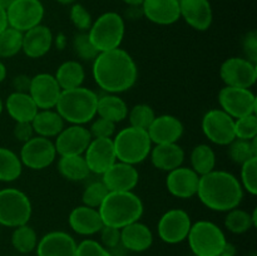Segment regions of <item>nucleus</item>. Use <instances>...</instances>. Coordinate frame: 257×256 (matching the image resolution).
Here are the masks:
<instances>
[{
	"mask_svg": "<svg viewBox=\"0 0 257 256\" xmlns=\"http://www.w3.org/2000/svg\"><path fill=\"white\" fill-rule=\"evenodd\" d=\"M29 95L39 109H54L62 93L57 79L49 73H39L32 77Z\"/></svg>",
	"mask_w": 257,
	"mask_h": 256,
	"instance_id": "nucleus-16",
	"label": "nucleus"
},
{
	"mask_svg": "<svg viewBox=\"0 0 257 256\" xmlns=\"http://www.w3.org/2000/svg\"><path fill=\"white\" fill-rule=\"evenodd\" d=\"M250 256H256V255H255V253H251V255H250Z\"/></svg>",
	"mask_w": 257,
	"mask_h": 256,
	"instance_id": "nucleus-59",
	"label": "nucleus"
},
{
	"mask_svg": "<svg viewBox=\"0 0 257 256\" xmlns=\"http://www.w3.org/2000/svg\"><path fill=\"white\" fill-rule=\"evenodd\" d=\"M75 256H112V253L100 242L92 238H87L77 245Z\"/></svg>",
	"mask_w": 257,
	"mask_h": 256,
	"instance_id": "nucleus-46",
	"label": "nucleus"
},
{
	"mask_svg": "<svg viewBox=\"0 0 257 256\" xmlns=\"http://www.w3.org/2000/svg\"><path fill=\"white\" fill-rule=\"evenodd\" d=\"M217 99L221 109L233 119L253 114L257 110V98L255 93L248 88L225 85L218 92Z\"/></svg>",
	"mask_w": 257,
	"mask_h": 256,
	"instance_id": "nucleus-9",
	"label": "nucleus"
},
{
	"mask_svg": "<svg viewBox=\"0 0 257 256\" xmlns=\"http://www.w3.org/2000/svg\"><path fill=\"white\" fill-rule=\"evenodd\" d=\"M123 3H125L130 7H141L143 3V0H122Z\"/></svg>",
	"mask_w": 257,
	"mask_h": 256,
	"instance_id": "nucleus-53",
	"label": "nucleus"
},
{
	"mask_svg": "<svg viewBox=\"0 0 257 256\" xmlns=\"http://www.w3.org/2000/svg\"><path fill=\"white\" fill-rule=\"evenodd\" d=\"M7 74H8L7 67H5L4 63H3L2 60H0V83L4 82L5 78H7Z\"/></svg>",
	"mask_w": 257,
	"mask_h": 256,
	"instance_id": "nucleus-52",
	"label": "nucleus"
},
{
	"mask_svg": "<svg viewBox=\"0 0 257 256\" xmlns=\"http://www.w3.org/2000/svg\"><path fill=\"white\" fill-rule=\"evenodd\" d=\"M35 136L45 138H55L63 128L65 122L55 109H39L32 122Z\"/></svg>",
	"mask_w": 257,
	"mask_h": 256,
	"instance_id": "nucleus-29",
	"label": "nucleus"
},
{
	"mask_svg": "<svg viewBox=\"0 0 257 256\" xmlns=\"http://www.w3.org/2000/svg\"><path fill=\"white\" fill-rule=\"evenodd\" d=\"M109 193L108 188L105 187L102 180L99 181H92L85 186L84 191L82 195V203L92 208H99L100 205L103 203L104 198Z\"/></svg>",
	"mask_w": 257,
	"mask_h": 256,
	"instance_id": "nucleus-40",
	"label": "nucleus"
},
{
	"mask_svg": "<svg viewBox=\"0 0 257 256\" xmlns=\"http://www.w3.org/2000/svg\"><path fill=\"white\" fill-rule=\"evenodd\" d=\"M127 118L128 120H130V125L147 131L148 127L151 125V123H152L153 119L156 118V113L155 109H153L150 104L140 103V104L133 105V107L128 110Z\"/></svg>",
	"mask_w": 257,
	"mask_h": 256,
	"instance_id": "nucleus-39",
	"label": "nucleus"
},
{
	"mask_svg": "<svg viewBox=\"0 0 257 256\" xmlns=\"http://www.w3.org/2000/svg\"><path fill=\"white\" fill-rule=\"evenodd\" d=\"M187 240L196 256H216L222 252L227 243L222 228L207 220L192 223Z\"/></svg>",
	"mask_w": 257,
	"mask_h": 256,
	"instance_id": "nucleus-7",
	"label": "nucleus"
},
{
	"mask_svg": "<svg viewBox=\"0 0 257 256\" xmlns=\"http://www.w3.org/2000/svg\"><path fill=\"white\" fill-rule=\"evenodd\" d=\"M190 161L191 168L201 177V176L207 175V173L216 170L217 158H216L215 150L210 145L201 143V145L193 147V150L191 151Z\"/></svg>",
	"mask_w": 257,
	"mask_h": 256,
	"instance_id": "nucleus-33",
	"label": "nucleus"
},
{
	"mask_svg": "<svg viewBox=\"0 0 257 256\" xmlns=\"http://www.w3.org/2000/svg\"><path fill=\"white\" fill-rule=\"evenodd\" d=\"M70 22L79 32H88L93 24L92 15L82 4H72L70 8Z\"/></svg>",
	"mask_w": 257,
	"mask_h": 256,
	"instance_id": "nucleus-44",
	"label": "nucleus"
},
{
	"mask_svg": "<svg viewBox=\"0 0 257 256\" xmlns=\"http://www.w3.org/2000/svg\"><path fill=\"white\" fill-rule=\"evenodd\" d=\"M240 183L243 191L251 196L257 195V157L251 158L247 162L241 165Z\"/></svg>",
	"mask_w": 257,
	"mask_h": 256,
	"instance_id": "nucleus-42",
	"label": "nucleus"
},
{
	"mask_svg": "<svg viewBox=\"0 0 257 256\" xmlns=\"http://www.w3.org/2000/svg\"><path fill=\"white\" fill-rule=\"evenodd\" d=\"M242 50L246 59L257 64V33L255 30H251L243 37Z\"/></svg>",
	"mask_w": 257,
	"mask_h": 256,
	"instance_id": "nucleus-48",
	"label": "nucleus"
},
{
	"mask_svg": "<svg viewBox=\"0 0 257 256\" xmlns=\"http://www.w3.org/2000/svg\"><path fill=\"white\" fill-rule=\"evenodd\" d=\"M7 112L15 122H32L39 108L32 99L29 93L13 92L5 102Z\"/></svg>",
	"mask_w": 257,
	"mask_h": 256,
	"instance_id": "nucleus-28",
	"label": "nucleus"
},
{
	"mask_svg": "<svg viewBox=\"0 0 257 256\" xmlns=\"http://www.w3.org/2000/svg\"><path fill=\"white\" fill-rule=\"evenodd\" d=\"M12 3H13V0H0V8H3V9L7 10V8L9 7Z\"/></svg>",
	"mask_w": 257,
	"mask_h": 256,
	"instance_id": "nucleus-54",
	"label": "nucleus"
},
{
	"mask_svg": "<svg viewBox=\"0 0 257 256\" xmlns=\"http://www.w3.org/2000/svg\"><path fill=\"white\" fill-rule=\"evenodd\" d=\"M8 27H9V24H8L7 10L3 9V8H0V34H2V33L4 32Z\"/></svg>",
	"mask_w": 257,
	"mask_h": 256,
	"instance_id": "nucleus-51",
	"label": "nucleus"
},
{
	"mask_svg": "<svg viewBox=\"0 0 257 256\" xmlns=\"http://www.w3.org/2000/svg\"><path fill=\"white\" fill-rule=\"evenodd\" d=\"M3 109H4V103H3L2 98H0V114L3 113Z\"/></svg>",
	"mask_w": 257,
	"mask_h": 256,
	"instance_id": "nucleus-57",
	"label": "nucleus"
},
{
	"mask_svg": "<svg viewBox=\"0 0 257 256\" xmlns=\"http://www.w3.org/2000/svg\"><path fill=\"white\" fill-rule=\"evenodd\" d=\"M57 3H59V4L62 5H70V4H74L77 0H55Z\"/></svg>",
	"mask_w": 257,
	"mask_h": 256,
	"instance_id": "nucleus-55",
	"label": "nucleus"
},
{
	"mask_svg": "<svg viewBox=\"0 0 257 256\" xmlns=\"http://www.w3.org/2000/svg\"><path fill=\"white\" fill-rule=\"evenodd\" d=\"M142 14L157 25H171L181 18L178 0H143Z\"/></svg>",
	"mask_w": 257,
	"mask_h": 256,
	"instance_id": "nucleus-24",
	"label": "nucleus"
},
{
	"mask_svg": "<svg viewBox=\"0 0 257 256\" xmlns=\"http://www.w3.org/2000/svg\"><path fill=\"white\" fill-rule=\"evenodd\" d=\"M23 33L8 27L0 34V58H13L22 52Z\"/></svg>",
	"mask_w": 257,
	"mask_h": 256,
	"instance_id": "nucleus-38",
	"label": "nucleus"
},
{
	"mask_svg": "<svg viewBox=\"0 0 257 256\" xmlns=\"http://www.w3.org/2000/svg\"><path fill=\"white\" fill-rule=\"evenodd\" d=\"M92 141L87 127L69 124L55 137L54 146L58 156H82Z\"/></svg>",
	"mask_w": 257,
	"mask_h": 256,
	"instance_id": "nucleus-15",
	"label": "nucleus"
},
{
	"mask_svg": "<svg viewBox=\"0 0 257 256\" xmlns=\"http://www.w3.org/2000/svg\"><path fill=\"white\" fill-rule=\"evenodd\" d=\"M115 123L104 118L97 117L92 120V124L88 128L92 138H113L115 135Z\"/></svg>",
	"mask_w": 257,
	"mask_h": 256,
	"instance_id": "nucleus-45",
	"label": "nucleus"
},
{
	"mask_svg": "<svg viewBox=\"0 0 257 256\" xmlns=\"http://www.w3.org/2000/svg\"><path fill=\"white\" fill-rule=\"evenodd\" d=\"M243 192L245 191L235 175L227 171L213 170L201 176L196 196L211 211L227 212L240 206Z\"/></svg>",
	"mask_w": 257,
	"mask_h": 256,
	"instance_id": "nucleus-2",
	"label": "nucleus"
},
{
	"mask_svg": "<svg viewBox=\"0 0 257 256\" xmlns=\"http://www.w3.org/2000/svg\"><path fill=\"white\" fill-rule=\"evenodd\" d=\"M216 256H236L235 253H230V252H226V251H222L221 253H218V255Z\"/></svg>",
	"mask_w": 257,
	"mask_h": 256,
	"instance_id": "nucleus-56",
	"label": "nucleus"
},
{
	"mask_svg": "<svg viewBox=\"0 0 257 256\" xmlns=\"http://www.w3.org/2000/svg\"><path fill=\"white\" fill-rule=\"evenodd\" d=\"M105 226L123 228L130 223L140 221L145 212L142 200L133 191L109 192L98 208Z\"/></svg>",
	"mask_w": 257,
	"mask_h": 256,
	"instance_id": "nucleus-4",
	"label": "nucleus"
},
{
	"mask_svg": "<svg viewBox=\"0 0 257 256\" xmlns=\"http://www.w3.org/2000/svg\"><path fill=\"white\" fill-rule=\"evenodd\" d=\"M233 131H235V138H238V140L251 141L253 140V138H256L257 137L256 113L235 119Z\"/></svg>",
	"mask_w": 257,
	"mask_h": 256,
	"instance_id": "nucleus-43",
	"label": "nucleus"
},
{
	"mask_svg": "<svg viewBox=\"0 0 257 256\" xmlns=\"http://www.w3.org/2000/svg\"><path fill=\"white\" fill-rule=\"evenodd\" d=\"M23 163L19 155L10 148L0 147V181L13 182L17 181L23 173Z\"/></svg>",
	"mask_w": 257,
	"mask_h": 256,
	"instance_id": "nucleus-34",
	"label": "nucleus"
},
{
	"mask_svg": "<svg viewBox=\"0 0 257 256\" xmlns=\"http://www.w3.org/2000/svg\"><path fill=\"white\" fill-rule=\"evenodd\" d=\"M35 136L34 130L30 122H15L14 127V137L19 142L25 143Z\"/></svg>",
	"mask_w": 257,
	"mask_h": 256,
	"instance_id": "nucleus-49",
	"label": "nucleus"
},
{
	"mask_svg": "<svg viewBox=\"0 0 257 256\" xmlns=\"http://www.w3.org/2000/svg\"><path fill=\"white\" fill-rule=\"evenodd\" d=\"M112 256H127V255H123V253H117V255H112Z\"/></svg>",
	"mask_w": 257,
	"mask_h": 256,
	"instance_id": "nucleus-58",
	"label": "nucleus"
},
{
	"mask_svg": "<svg viewBox=\"0 0 257 256\" xmlns=\"http://www.w3.org/2000/svg\"><path fill=\"white\" fill-rule=\"evenodd\" d=\"M68 222L75 233L82 236L95 235L104 226L99 211L85 205L73 208L68 217Z\"/></svg>",
	"mask_w": 257,
	"mask_h": 256,
	"instance_id": "nucleus-25",
	"label": "nucleus"
},
{
	"mask_svg": "<svg viewBox=\"0 0 257 256\" xmlns=\"http://www.w3.org/2000/svg\"><path fill=\"white\" fill-rule=\"evenodd\" d=\"M57 168L63 178L72 182H80L90 176L87 162L82 156H59Z\"/></svg>",
	"mask_w": 257,
	"mask_h": 256,
	"instance_id": "nucleus-32",
	"label": "nucleus"
},
{
	"mask_svg": "<svg viewBox=\"0 0 257 256\" xmlns=\"http://www.w3.org/2000/svg\"><path fill=\"white\" fill-rule=\"evenodd\" d=\"M53 43H54V37L50 28L39 24L23 33L22 52L30 59H38L49 53Z\"/></svg>",
	"mask_w": 257,
	"mask_h": 256,
	"instance_id": "nucleus-23",
	"label": "nucleus"
},
{
	"mask_svg": "<svg viewBox=\"0 0 257 256\" xmlns=\"http://www.w3.org/2000/svg\"><path fill=\"white\" fill-rule=\"evenodd\" d=\"M120 243L133 252H143L153 243V233L146 223L136 221L120 228Z\"/></svg>",
	"mask_w": 257,
	"mask_h": 256,
	"instance_id": "nucleus-27",
	"label": "nucleus"
},
{
	"mask_svg": "<svg viewBox=\"0 0 257 256\" xmlns=\"http://www.w3.org/2000/svg\"><path fill=\"white\" fill-rule=\"evenodd\" d=\"M221 80L227 87H253L257 80V64L242 57L227 58L220 67Z\"/></svg>",
	"mask_w": 257,
	"mask_h": 256,
	"instance_id": "nucleus-13",
	"label": "nucleus"
},
{
	"mask_svg": "<svg viewBox=\"0 0 257 256\" xmlns=\"http://www.w3.org/2000/svg\"><path fill=\"white\" fill-rule=\"evenodd\" d=\"M33 205L29 196L19 188L0 190V225L18 227L29 222Z\"/></svg>",
	"mask_w": 257,
	"mask_h": 256,
	"instance_id": "nucleus-8",
	"label": "nucleus"
},
{
	"mask_svg": "<svg viewBox=\"0 0 257 256\" xmlns=\"http://www.w3.org/2000/svg\"><path fill=\"white\" fill-rule=\"evenodd\" d=\"M227 147V155L236 165H243L251 158L257 157V137L251 141L235 138Z\"/></svg>",
	"mask_w": 257,
	"mask_h": 256,
	"instance_id": "nucleus-35",
	"label": "nucleus"
},
{
	"mask_svg": "<svg viewBox=\"0 0 257 256\" xmlns=\"http://www.w3.org/2000/svg\"><path fill=\"white\" fill-rule=\"evenodd\" d=\"M35 248L38 256H75L77 242L68 232L50 231L38 241Z\"/></svg>",
	"mask_w": 257,
	"mask_h": 256,
	"instance_id": "nucleus-22",
	"label": "nucleus"
},
{
	"mask_svg": "<svg viewBox=\"0 0 257 256\" xmlns=\"http://www.w3.org/2000/svg\"><path fill=\"white\" fill-rule=\"evenodd\" d=\"M73 52L79 59L84 62H93L98 52L89 39L88 32H79L74 35L72 42Z\"/></svg>",
	"mask_w": 257,
	"mask_h": 256,
	"instance_id": "nucleus-41",
	"label": "nucleus"
},
{
	"mask_svg": "<svg viewBox=\"0 0 257 256\" xmlns=\"http://www.w3.org/2000/svg\"><path fill=\"white\" fill-rule=\"evenodd\" d=\"M192 226L190 215L182 208H171L161 216L157 223V232L166 243H180L187 238Z\"/></svg>",
	"mask_w": 257,
	"mask_h": 256,
	"instance_id": "nucleus-14",
	"label": "nucleus"
},
{
	"mask_svg": "<svg viewBox=\"0 0 257 256\" xmlns=\"http://www.w3.org/2000/svg\"><path fill=\"white\" fill-rule=\"evenodd\" d=\"M57 156L54 142L50 138L34 136L23 143L19 157L23 166L29 170L40 171L52 166Z\"/></svg>",
	"mask_w": 257,
	"mask_h": 256,
	"instance_id": "nucleus-10",
	"label": "nucleus"
},
{
	"mask_svg": "<svg viewBox=\"0 0 257 256\" xmlns=\"http://www.w3.org/2000/svg\"><path fill=\"white\" fill-rule=\"evenodd\" d=\"M100 233V243L105 248H115L120 243V230L112 226H103Z\"/></svg>",
	"mask_w": 257,
	"mask_h": 256,
	"instance_id": "nucleus-47",
	"label": "nucleus"
},
{
	"mask_svg": "<svg viewBox=\"0 0 257 256\" xmlns=\"http://www.w3.org/2000/svg\"><path fill=\"white\" fill-rule=\"evenodd\" d=\"M180 14L197 32L210 29L213 20L212 7L208 0H180Z\"/></svg>",
	"mask_w": 257,
	"mask_h": 256,
	"instance_id": "nucleus-21",
	"label": "nucleus"
},
{
	"mask_svg": "<svg viewBox=\"0 0 257 256\" xmlns=\"http://www.w3.org/2000/svg\"><path fill=\"white\" fill-rule=\"evenodd\" d=\"M256 223L253 222L252 215L242 208H232V210L226 212L225 217V227L230 232L241 235V233L247 232L252 227H255Z\"/></svg>",
	"mask_w": 257,
	"mask_h": 256,
	"instance_id": "nucleus-37",
	"label": "nucleus"
},
{
	"mask_svg": "<svg viewBox=\"0 0 257 256\" xmlns=\"http://www.w3.org/2000/svg\"><path fill=\"white\" fill-rule=\"evenodd\" d=\"M153 145L177 143L185 132V125L180 118L172 114L156 115L147 130Z\"/></svg>",
	"mask_w": 257,
	"mask_h": 256,
	"instance_id": "nucleus-19",
	"label": "nucleus"
},
{
	"mask_svg": "<svg viewBox=\"0 0 257 256\" xmlns=\"http://www.w3.org/2000/svg\"><path fill=\"white\" fill-rule=\"evenodd\" d=\"M30 80L32 77L25 74H19L17 77H14L13 79V88H14V92H20V93H28L29 92L30 87Z\"/></svg>",
	"mask_w": 257,
	"mask_h": 256,
	"instance_id": "nucleus-50",
	"label": "nucleus"
},
{
	"mask_svg": "<svg viewBox=\"0 0 257 256\" xmlns=\"http://www.w3.org/2000/svg\"><path fill=\"white\" fill-rule=\"evenodd\" d=\"M7 18L10 28L25 33L42 24L44 5L40 0H13L7 8Z\"/></svg>",
	"mask_w": 257,
	"mask_h": 256,
	"instance_id": "nucleus-12",
	"label": "nucleus"
},
{
	"mask_svg": "<svg viewBox=\"0 0 257 256\" xmlns=\"http://www.w3.org/2000/svg\"><path fill=\"white\" fill-rule=\"evenodd\" d=\"M140 181V173L136 166L115 161L102 175V182L109 192L133 191Z\"/></svg>",
	"mask_w": 257,
	"mask_h": 256,
	"instance_id": "nucleus-18",
	"label": "nucleus"
},
{
	"mask_svg": "<svg viewBox=\"0 0 257 256\" xmlns=\"http://www.w3.org/2000/svg\"><path fill=\"white\" fill-rule=\"evenodd\" d=\"M99 95L87 87L62 90L55 110L69 124L84 125L97 117V103Z\"/></svg>",
	"mask_w": 257,
	"mask_h": 256,
	"instance_id": "nucleus-3",
	"label": "nucleus"
},
{
	"mask_svg": "<svg viewBox=\"0 0 257 256\" xmlns=\"http://www.w3.org/2000/svg\"><path fill=\"white\" fill-rule=\"evenodd\" d=\"M62 90L82 87L85 79V69L78 60H67L57 68L54 74Z\"/></svg>",
	"mask_w": 257,
	"mask_h": 256,
	"instance_id": "nucleus-31",
	"label": "nucleus"
},
{
	"mask_svg": "<svg viewBox=\"0 0 257 256\" xmlns=\"http://www.w3.org/2000/svg\"><path fill=\"white\" fill-rule=\"evenodd\" d=\"M85 162L90 173L102 176L117 161L112 138H92L85 150Z\"/></svg>",
	"mask_w": 257,
	"mask_h": 256,
	"instance_id": "nucleus-17",
	"label": "nucleus"
},
{
	"mask_svg": "<svg viewBox=\"0 0 257 256\" xmlns=\"http://www.w3.org/2000/svg\"><path fill=\"white\" fill-rule=\"evenodd\" d=\"M148 157L151 158L153 167L165 172H171L182 166L186 153L178 143H167L155 145Z\"/></svg>",
	"mask_w": 257,
	"mask_h": 256,
	"instance_id": "nucleus-26",
	"label": "nucleus"
},
{
	"mask_svg": "<svg viewBox=\"0 0 257 256\" xmlns=\"http://www.w3.org/2000/svg\"><path fill=\"white\" fill-rule=\"evenodd\" d=\"M92 74L98 87L105 93L119 94L135 87L138 79L137 63L122 48L98 53L93 60Z\"/></svg>",
	"mask_w": 257,
	"mask_h": 256,
	"instance_id": "nucleus-1",
	"label": "nucleus"
},
{
	"mask_svg": "<svg viewBox=\"0 0 257 256\" xmlns=\"http://www.w3.org/2000/svg\"><path fill=\"white\" fill-rule=\"evenodd\" d=\"M167 173L166 187L171 195L182 200H188L197 195L200 176L192 168L181 166Z\"/></svg>",
	"mask_w": 257,
	"mask_h": 256,
	"instance_id": "nucleus-20",
	"label": "nucleus"
},
{
	"mask_svg": "<svg viewBox=\"0 0 257 256\" xmlns=\"http://www.w3.org/2000/svg\"><path fill=\"white\" fill-rule=\"evenodd\" d=\"M235 119L221 108H213L205 113L201 128L210 142L217 146H228L235 140Z\"/></svg>",
	"mask_w": 257,
	"mask_h": 256,
	"instance_id": "nucleus-11",
	"label": "nucleus"
},
{
	"mask_svg": "<svg viewBox=\"0 0 257 256\" xmlns=\"http://www.w3.org/2000/svg\"><path fill=\"white\" fill-rule=\"evenodd\" d=\"M127 103L123 98L118 94L105 93V94L98 97L97 103V115L104 119L110 120L113 123H120L127 118L128 115Z\"/></svg>",
	"mask_w": 257,
	"mask_h": 256,
	"instance_id": "nucleus-30",
	"label": "nucleus"
},
{
	"mask_svg": "<svg viewBox=\"0 0 257 256\" xmlns=\"http://www.w3.org/2000/svg\"><path fill=\"white\" fill-rule=\"evenodd\" d=\"M37 231L28 223L18 226L12 233V245L17 251L22 253H29L35 250L38 245Z\"/></svg>",
	"mask_w": 257,
	"mask_h": 256,
	"instance_id": "nucleus-36",
	"label": "nucleus"
},
{
	"mask_svg": "<svg viewBox=\"0 0 257 256\" xmlns=\"http://www.w3.org/2000/svg\"><path fill=\"white\" fill-rule=\"evenodd\" d=\"M112 140L117 161L133 166L142 163L150 156L153 145L147 131L132 125L118 131Z\"/></svg>",
	"mask_w": 257,
	"mask_h": 256,
	"instance_id": "nucleus-5",
	"label": "nucleus"
},
{
	"mask_svg": "<svg viewBox=\"0 0 257 256\" xmlns=\"http://www.w3.org/2000/svg\"><path fill=\"white\" fill-rule=\"evenodd\" d=\"M125 34L124 19L114 12H108L97 18L88 30V35L98 53L120 48Z\"/></svg>",
	"mask_w": 257,
	"mask_h": 256,
	"instance_id": "nucleus-6",
	"label": "nucleus"
}]
</instances>
